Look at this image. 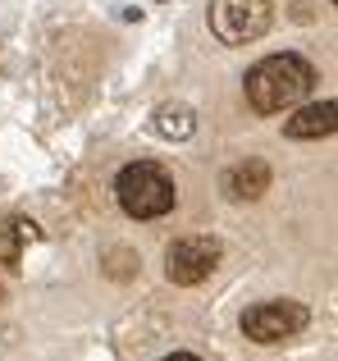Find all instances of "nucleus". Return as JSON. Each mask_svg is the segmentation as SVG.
Segmentation results:
<instances>
[{"mask_svg":"<svg viewBox=\"0 0 338 361\" xmlns=\"http://www.w3.org/2000/svg\"><path fill=\"white\" fill-rule=\"evenodd\" d=\"M192 128H196V115L187 106H161L156 110V133L169 142H183V137H192Z\"/></svg>","mask_w":338,"mask_h":361,"instance_id":"1a4fd4ad","label":"nucleus"},{"mask_svg":"<svg viewBox=\"0 0 338 361\" xmlns=\"http://www.w3.org/2000/svg\"><path fill=\"white\" fill-rule=\"evenodd\" d=\"M42 238V229H37L32 220H9L5 229H0V265H9L14 270L18 261H23V247Z\"/></svg>","mask_w":338,"mask_h":361,"instance_id":"6e6552de","label":"nucleus"},{"mask_svg":"<svg viewBox=\"0 0 338 361\" xmlns=\"http://www.w3.org/2000/svg\"><path fill=\"white\" fill-rule=\"evenodd\" d=\"M338 128V106L334 101H315V106H302L293 119L284 123V133L293 142H315V137H330Z\"/></svg>","mask_w":338,"mask_h":361,"instance_id":"423d86ee","label":"nucleus"},{"mask_svg":"<svg viewBox=\"0 0 338 361\" xmlns=\"http://www.w3.org/2000/svg\"><path fill=\"white\" fill-rule=\"evenodd\" d=\"M311 87H315V64L302 60V55H293V51L265 55V60L247 73V101H251L256 115H284V110H293Z\"/></svg>","mask_w":338,"mask_h":361,"instance_id":"f257e3e1","label":"nucleus"},{"mask_svg":"<svg viewBox=\"0 0 338 361\" xmlns=\"http://www.w3.org/2000/svg\"><path fill=\"white\" fill-rule=\"evenodd\" d=\"M115 197H119V206H124V215H133V220H161V215H169L174 202H178L169 174L161 165H151V160H137V165L119 169Z\"/></svg>","mask_w":338,"mask_h":361,"instance_id":"f03ea898","label":"nucleus"},{"mask_svg":"<svg viewBox=\"0 0 338 361\" xmlns=\"http://www.w3.org/2000/svg\"><path fill=\"white\" fill-rule=\"evenodd\" d=\"M165 361H201V357H192V353H174V357H165Z\"/></svg>","mask_w":338,"mask_h":361,"instance_id":"9d476101","label":"nucleus"},{"mask_svg":"<svg viewBox=\"0 0 338 361\" xmlns=\"http://www.w3.org/2000/svg\"><path fill=\"white\" fill-rule=\"evenodd\" d=\"M220 265V243L206 238V233H192V238H178L174 247L165 252V274L174 283H183V288H192V283H201L206 274Z\"/></svg>","mask_w":338,"mask_h":361,"instance_id":"39448f33","label":"nucleus"},{"mask_svg":"<svg viewBox=\"0 0 338 361\" xmlns=\"http://www.w3.org/2000/svg\"><path fill=\"white\" fill-rule=\"evenodd\" d=\"M224 192H229L233 202H256L261 192H270V165L265 160H247V165L229 169V174H224Z\"/></svg>","mask_w":338,"mask_h":361,"instance_id":"0eeeda50","label":"nucleus"},{"mask_svg":"<svg viewBox=\"0 0 338 361\" xmlns=\"http://www.w3.org/2000/svg\"><path fill=\"white\" fill-rule=\"evenodd\" d=\"M270 27V0H211V32L224 46H247Z\"/></svg>","mask_w":338,"mask_h":361,"instance_id":"7ed1b4c3","label":"nucleus"},{"mask_svg":"<svg viewBox=\"0 0 338 361\" xmlns=\"http://www.w3.org/2000/svg\"><path fill=\"white\" fill-rule=\"evenodd\" d=\"M306 307L302 302H261L242 316V334L256 338V343H284V338L302 334L306 329Z\"/></svg>","mask_w":338,"mask_h":361,"instance_id":"20e7f679","label":"nucleus"}]
</instances>
